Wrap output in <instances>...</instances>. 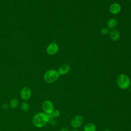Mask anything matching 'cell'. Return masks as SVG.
<instances>
[{
    "label": "cell",
    "instance_id": "cell-1",
    "mask_svg": "<svg viewBox=\"0 0 131 131\" xmlns=\"http://www.w3.org/2000/svg\"><path fill=\"white\" fill-rule=\"evenodd\" d=\"M49 119L50 118L48 114L44 112H40L34 116L32 119V123L35 127L41 128L49 123Z\"/></svg>",
    "mask_w": 131,
    "mask_h": 131
},
{
    "label": "cell",
    "instance_id": "cell-2",
    "mask_svg": "<svg viewBox=\"0 0 131 131\" xmlns=\"http://www.w3.org/2000/svg\"><path fill=\"white\" fill-rule=\"evenodd\" d=\"M118 86L121 89H126L128 88L131 83L129 78L125 74H121L118 75L116 79Z\"/></svg>",
    "mask_w": 131,
    "mask_h": 131
},
{
    "label": "cell",
    "instance_id": "cell-3",
    "mask_svg": "<svg viewBox=\"0 0 131 131\" xmlns=\"http://www.w3.org/2000/svg\"><path fill=\"white\" fill-rule=\"evenodd\" d=\"M59 74L57 71L54 69H51L48 70L44 74L43 79L48 83H52L55 82L59 77Z\"/></svg>",
    "mask_w": 131,
    "mask_h": 131
},
{
    "label": "cell",
    "instance_id": "cell-4",
    "mask_svg": "<svg viewBox=\"0 0 131 131\" xmlns=\"http://www.w3.org/2000/svg\"><path fill=\"white\" fill-rule=\"evenodd\" d=\"M42 108L43 112L48 115L52 113L54 111V105L50 100H46L43 102Z\"/></svg>",
    "mask_w": 131,
    "mask_h": 131
},
{
    "label": "cell",
    "instance_id": "cell-5",
    "mask_svg": "<svg viewBox=\"0 0 131 131\" xmlns=\"http://www.w3.org/2000/svg\"><path fill=\"white\" fill-rule=\"evenodd\" d=\"M59 51V46L56 42L50 43L47 48V52L50 55L56 54Z\"/></svg>",
    "mask_w": 131,
    "mask_h": 131
},
{
    "label": "cell",
    "instance_id": "cell-6",
    "mask_svg": "<svg viewBox=\"0 0 131 131\" xmlns=\"http://www.w3.org/2000/svg\"><path fill=\"white\" fill-rule=\"evenodd\" d=\"M83 122V117L81 116H76L73 118L71 120V124L72 126L75 128H77L81 126Z\"/></svg>",
    "mask_w": 131,
    "mask_h": 131
},
{
    "label": "cell",
    "instance_id": "cell-7",
    "mask_svg": "<svg viewBox=\"0 0 131 131\" xmlns=\"http://www.w3.org/2000/svg\"><path fill=\"white\" fill-rule=\"evenodd\" d=\"M20 95L24 100H29L31 96V90L28 86L24 87L20 91Z\"/></svg>",
    "mask_w": 131,
    "mask_h": 131
},
{
    "label": "cell",
    "instance_id": "cell-8",
    "mask_svg": "<svg viewBox=\"0 0 131 131\" xmlns=\"http://www.w3.org/2000/svg\"><path fill=\"white\" fill-rule=\"evenodd\" d=\"M121 10V7L120 5L117 3L112 4L109 7V11L112 14L116 15L120 12Z\"/></svg>",
    "mask_w": 131,
    "mask_h": 131
},
{
    "label": "cell",
    "instance_id": "cell-9",
    "mask_svg": "<svg viewBox=\"0 0 131 131\" xmlns=\"http://www.w3.org/2000/svg\"><path fill=\"white\" fill-rule=\"evenodd\" d=\"M70 67L68 64H62L58 69V73L59 75H65L69 72L70 71Z\"/></svg>",
    "mask_w": 131,
    "mask_h": 131
},
{
    "label": "cell",
    "instance_id": "cell-10",
    "mask_svg": "<svg viewBox=\"0 0 131 131\" xmlns=\"http://www.w3.org/2000/svg\"><path fill=\"white\" fill-rule=\"evenodd\" d=\"M110 38L113 41H117L118 40L120 37L119 32L116 29H112L110 31L108 34Z\"/></svg>",
    "mask_w": 131,
    "mask_h": 131
},
{
    "label": "cell",
    "instance_id": "cell-11",
    "mask_svg": "<svg viewBox=\"0 0 131 131\" xmlns=\"http://www.w3.org/2000/svg\"><path fill=\"white\" fill-rule=\"evenodd\" d=\"M118 25V21L116 19L114 18H111L107 22V27L110 29H115L117 27Z\"/></svg>",
    "mask_w": 131,
    "mask_h": 131
},
{
    "label": "cell",
    "instance_id": "cell-12",
    "mask_svg": "<svg viewBox=\"0 0 131 131\" xmlns=\"http://www.w3.org/2000/svg\"><path fill=\"white\" fill-rule=\"evenodd\" d=\"M96 125L91 122L85 124L83 128V131H96Z\"/></svg>",
    "mask_w": 131,
    "mask_h": 131
},
{
    "label": "cell",
    "instance_id": "cell-13",
    "mask_svg": "<svg viewBox=\"0 0 131 131\" xmlns=\"http://www.w3.org/2000/svg\"><path fill=\"white\" fill-rule=\"evenodd\" d=\"M18 105V101L15 98H13L11 100L10 102V107L11 109H14L17 107Z\"/></svg>",
    "mask_w": 131,
    "mask_h": 131
},
{
    "label": "cell",
    "instance_id": "cell-14",
    "mask_svg": "<svg viewBox=\"0 0 131 131\" xmlns=\"http://www.w3.org/2000/svg\"><path fill=\"white\" fill-rule=\"evenodd\" d=\"M20 108L23 112H26L29 110V105L27 102L24 101L21 103Z\"/></svg>",
    "mask_w": 131,
    "mask_h": 131
},
{
    "label": "cell",
    "instance_id": "cell-15",
    "mask_svg": "<svg viewBox=\"0 0 131 131\" xmlns=\"http://www.w3.org/2000/svg\"><path fill=\"white\" fill-rule=\"evenodd\" d=\"M50 119L55 118V117H58L60 116V112L58 110H54L52 113L48 114Z\"/></svg>",
    "mask_w": 131,
    "mask_h": 131
},
{
    "label": "cell",
    "instance_id": "cell-16",
    "mask_svg": "<svg viewBox=\"0 0 131 131\" xmlns=\"http://www.w3.org/2000/svg\"><path fill=\"white\" fill-rule=\"evenodd\" d=\"M110 31L107 28H102L101 30V33L103 35H106L109 34Z\"/></svg>",
    "mask_w": 131,
    "mask_h": 131
},
{
    "label": "cell",
    "instance_id": "cell-17",
    "mask_svg": "<svg viewBox=\"0 0 131 131\" xmlns=\"http://www.w3.org/2000/svg\"><path fill=\"white\" fill-rule=\"evenodd\" d=\"M49 123L52 125H55L56 124V121L54 119V118H51L49 119Z\"/></svg>",
    "mask_w": 131,
    "mask_h": 131
},
{
    "label": "cell",
    "instance_id": "cell-18",
    "mask_svg": "<svg viewBox=\"0 0 131 131\" xmlns=\"http://www.w3.org/2000/svg\"><path fill=\"white\" fill-rule=\"evenodd\" d=\"M60 131H69V130L67 128H62Z\"/></svg>",
    "mask_w": 131,
    "mask_h": 131
},
{
    "label": "cell",
    "instance_id": "cell-19",
    "mask_svg": "<svg viewBox=\"0 0 131 131\" xmlns=\"http://www.w3.org/2000/svg\"><path fill=\"white\" fill-rule=\"evenodd\" d=\"M73 131H79V130H78V129H77L76 128H75V129H74Z\"/></svg>",
    "mask_w": 131,
    "mask_h": 131
},
{
    "label": "cell",
    "instance_id": "cell-20",
    "mask_svg": "<svg viewBox=\"0 0 131 131\" xmlns=\"http://www.w3.org/2000/svg\"><path fill=\"white\" fill-rule=\"evenodd\" d=\"M104 131H112V130H110V129H105V130H104Z\"/></svg>",
    "mask_w": 131,
    "mask_h": 131
},
{
    "label": "cell",
    "instance_id": "cell-21",
    "mask_svg": "<svg viewBox=\"0 0 131 131\" xmlns=\"http://www.w3.org/2000/svg\"><path fill=\"white\" fill-rule=\"evenodd\" d=\"M130 1H131V0H130Z\"/></svg>",
    "mask_w": 131,
    "mask_h": 131
}]
</instances>
